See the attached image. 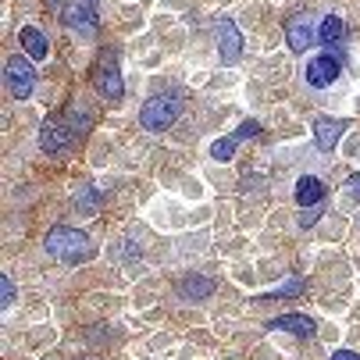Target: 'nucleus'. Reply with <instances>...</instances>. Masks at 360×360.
Segmentation results:
<instances>
[{
    "label": "nucleus",
    "instance_id": "obj_18",
    "mask_svg": "<svg viewBox=\"0 0 360 360\" xmlns=\"http://www.w3.org/2000/svg\"><path fill=\"white\" fill-rule=\"evenodd\" d=\"M300 289H303V278H300V275H292V278H289L285 285H278V289H275L271 296H296Z\"/></svg>",
    "mask_w": 360,
    "mask_h": 360
},
{
    "label": "nucleus",
    "instance_id": "obj_8",
    "mask_svg": "<svg viewBox=\"0 0 360 360\" xmlns=\"http://www.w3.org/2000/svg\"><path fill=\"white\" fill-rule=\"evenodd\" d=\"M314 39H318V32H314V22L307 18V15H292V18L285 22V43L296 50V54L311 50V46H314Z\"/></svg>",
    "mask_w": 360,
    "mask_h": 360
},
{
    "label": "nucleus",
    "instance_id": "obj_3",
    "mask_svg": "<svg viewBox=\"0 0 360 360\" xmlns=\"http://www.w3.org/2000/svg\"><path fill=\"white\" fill-rule=\"evenodd\" d=\"M4 75H8L11 96H18V100H29L32 96V89H36V68L25 58H11L8 68H4Z\"/></svg>",
    "mask_w": 360,
    "mask_h": 360
},
{
    "label": "nucleus",
    "instance_id": "obj_11",
    "mask_svg": "<svg viewBox=\"0 0 360 360\" xmlns=\"http://www.w3.org/2000/svg\"><path fill=\"white\" fill-rule=\"evenodd\" d=\"M325 200V182L314 179V175H303L296 182V203L300 207H318V203Z\"/></svg>",
    "mask_w": 360,
    "mask_h": 360
},
{
    "label": "nucleus",
    "instance_id": "obj_14",
    "mask_svg": "<svg viewBox=\"0 0 360 360\" xmlns=\"http://www.w3.org/2000/svg\"><path fill=\"white\" fill-rule=\"evenodd\" d=\"M179 292H182L186 300H207V296L214 292V282L203 278V275H189V278L179 282Z\"/></svg>",
    "mask_w": 360,
    "mask_h": 360
},
{
    "label": "nucleus",
    "instance_id": "obj_6",
    "mask_svg": "<svg viewBox=\"0 0 360 360\" xmlns=\"http://www.w3.org/2000/svg\"><path fill=\"white\" fill-rule=\"evenodd\" d=\"M72 143H75V125H65L61 118H50L39 132V146L46 153H65L72 150Z\"/></svg>",
    "mask_w": 360,
    "mask_h": 360
},
{
    "label": "nucleus",
    "instance_id": "obj_19",
    "mask_svg": "<svg viewBox=\"0 0 360 360\" xmlns=\"http://www.w3.org/2000/svg\"><path fill=\"white\" fill-rule=\"evenodd\" d=\"M257 132H261V125H257V122H253V118H250V122H243V125H239V129H236V139H239V143H243V139H253V136H257Z\"/></svg>",
    "mask_w": 360,
    "mask_h": 360
},
{
    "label": "nucleus",
    "instance_id": "obj_21",
    "mask_svg": "<svg viewBox=\"0 0 360 360\" xmlns=\"http://www.w3.org/2000/svg\"><path fill=\"white\" fill-rule=\"evenodd\" d=\"M346 189H349V196H353V200H360V175H349Z\"/></svg>",
    "mask_w": 360,
    "mask_h": 360
},
{
    "label": "nucleus",
    "instance_id": "obj_2",
    "mask_svg": "<svg viewBox=\"0 0 360 360\" xmlns=\"http://www.w3.org/2000/svg\"><path fill=\"white\" fill-rule=\"evenodd\" d=\"M179 115H182V100L179 96H150L143 104V111H139V122L150 132H165V129L175 125Z\"/></svg>",
    "mask_w": 360,
    "mask_h": 360
},
{
    "label": "nucleus",
    "instance_id": "obj_16",
    "mask_svg": "<svg viewBox=\"0 0 360 360\" xmlns=\"http://www.w3.org/2000/svg\"><path fill=\"white\" fill-rule=\"evenodd\" d=\"M236 146H239V139H236V132H232V136H225V139H218V143L211 146V158H214V161H232Z\"/></svg>",
    "mask_w": 360,
    "mask_h": 360
},
{
    "label": "nucleus",
    "instance_id": "obj_4",
    "mask_svg": "<svg viewBox=\"0 0 360 360\" xmlns=\"http://www.w3.org/2000/svg\"><path fill=\"white\" fill-rule=\"evenodd\" d=\"M96 18H100V0H72V4L61 11V22L68 29H79V32H93Z\"/></svg>",
    "mask_w": 360,
    "mask_h": 360
},
{
    "label": "nucleus",
    "instance_id": "obj_13",
    "mask_svg": "<svg viewBox=\"0 0 360 360\" xmlns=\"http://www.w3.org/2000/svg\"><path fill=\"white\" fill-rule=\"evenodd\" d=\"M271 332H292V335H314V321L311 318H303V314H282V318H275L271 325H268Z\"/></svg>",
    "mask_w": 360,
    "mask_h": 360
},
{
    "label": "nucleus",
    "instance_id": "obj_9",
    "mask_svg": "<svg viewBox=\"0 0 360 360\" xmlns=\"http://www.w3.org/2000/svg\"><path fill=\"white\" fill-rule=\"evenodd\" d=\"M93 82H96V89L104 93L108 100H122V96H125V86H122V75H118V61H115V54H108V61H100Z\"/></svg>",
    "mask_w": 360,
    "mask_h": 360
},
{
    "label": "nucleus",
    "instance_id": "obj_12",
    "mask_svg": "<svg viewBox=\"0 0 360 360\" xmlns=\"http://www.w3.org/2000/svg\"><path fill=\"white\" fill-rule=\"evenodd\" d=\"M18 39H22V46H25V54L36 58V61H43V58L50 54V39H46V32L36 29V25H25V29L18 32Z\"/></svg>",
    "mask_w": 360,
    "mask_h": 360
},
{
    "label": "nucleus",
    "instance_id": "obj_1",
    "mask_svg": "<svg viewBox=\"0 0 360 360\" xmlns=\"http://www.w3.org/2000/svg\"><path fill=\"white\" fill-rule=\"evenodd\" d=\"M46 253L54 257V261H61V264H86V261H93L96 246L89 243L86 232L58 225V229L46 232Z\"/></svg>",
    "mask_w": 360,
    "mask_h": 360
},
{
    "label": "nucleus",
    "instance_id": "obj_23",
    "mask_svg": "<svg viewBox=\"0 0 360 360\" xmlns=\"http://www.w3.org/2000/svg\"><path fill=\"white\" fill-rule=\"evenodd\" d=\"M50 4H61V0H50Z\"/></svg>",
    "mask_w": 360,
    "mask_h": 360
},
{
    "label": "nucleus",
    "instance_id": "obj_17",
    "mask_svg": "<svg viewBox=\"0 0 360 360\" xmlns=\"http://www.w3.org/2000/svg\"><path fill=\"white\" fill-rule=\"evenodd\" d=\"M15 303V282L4 275V278H0V307H11Z\"/></svg>",
    "mask_w": 360,
    "mask_h": 360
},
{
    "label": "nucleus",
    "instance_id": "obj_15",
    "mask_svg": "<svg viewBox=\"0 0 360 360\" xmlns=\"http://www.w3.org/2000/svg\"><path fill=\"white\" fill-rule=\"evenodd\" d=\"M342 36H346V25H342L339 15H328V18L321 22V29H318V39H321L325 46H335Z\"/></svg>",
    "mask_w": 360,
    "mask_h": 360
},
{
    "label": "nucleus",
    "instance_id": "obj_7",
    "mask_svg": "<svg viewBox=\"0 0 360 360\" xmlns=\"http://www.w3.org/2000/svg\"><path fill=\"white\" fill-rule=\"evenodd\" d=\"M339 72H342V61L339 58H332V50H325V54H318L311 65H307V82H311L314 89H325V86H332L335 79H339Z\"/></svg>",
    "mask_w": 360,
    "mask_h": 360
},
{
    "label": "nucleus",
    "instance_id": "obj_10",
    "mask_svg": "<svg viewBox=\"0 0 360 360\" xmlns=\"http://www.w3.org/2000/svg\"><path fill=\"white\" fill-rule=\"evenodd\" d=\"M342 129H346V122H339V118H318L314 122V143H318V150L332 153L339 146V139H342Z\"/></svg>",
    "mask_w": 360,
    "mask_h": 360
},
{
    "label": "nucleus",
    "instance_id": "obj_22",
    "mask_svg": "<svg viewBox=\"0 0 360 360\" xmlns=\"http://www.w3.org/2000/svg\"><path fill=\"white\" fill-rule=\"evenodd\" d=\"M332 360H360V353H353V349H335Z\"/></svg>",
    "mask_w": 360,
    "mask_h": 360
},
{
    "label": "nucleus",
    "instance_id": "obj_20",
    "mask_svg": "<svg viewBox=\"0 0 360 360\" xmlns=\"http://www.w3.org/2000/svg\"><path fill=\"white\" fill-rule=\"evenodd\" d=\"M318 218H321V211H318V207H303V214H300V225H303V229H311Z\"/></svg>",
    "mask_w": 360,
    "mask_h": 360
},
{
    "label": "nucleus",
    "instance_id": "obj_5",
    "mask_svg": "<svg viewBox=\"0 0 360 360\" xmlns=\"http://www.w3.org/2000/svg\"><path fill=\"white\" fill-rule=\"evenodd\" d=\"M214 36H218V58H221V65H236L243 58V32L236 29V22L221 18L214 25Z\"/></svg>",
    "mask_w": 360,
    "mask_h": 360
}]
</instances>
